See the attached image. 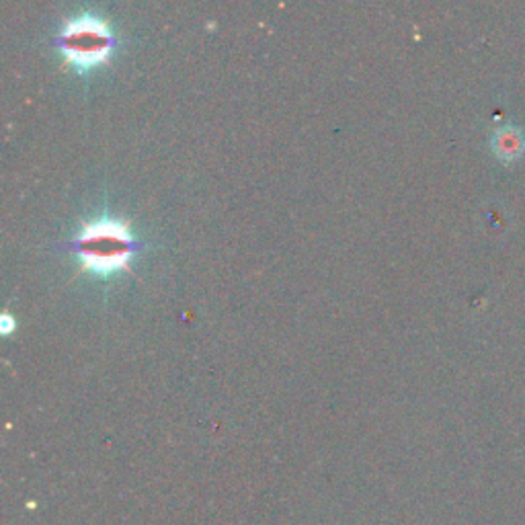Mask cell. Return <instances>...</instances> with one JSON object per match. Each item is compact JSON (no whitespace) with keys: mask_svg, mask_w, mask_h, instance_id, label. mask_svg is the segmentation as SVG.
I'll return each mask as SVG.
<instances>
[{"mask_svg":"<svg viewBox=\"0 0 525 525\" xmlns=\"http://www.w3.org/2000/svg\"><path fill=\"white\" fill-rule=\"evenodd\" d=\"M136 246L138 243L131 237L129 228L112 218L85 224L72 240V251L79 254L82 267L101 275L128 267Z\"/></svg>","mask_w":525,"mask_h":525,"instance_id":"1","label":"cell"},{"mask_svg":"<svg viewBox=\"0 0 525 525\" xmlns=\"http://www.w3.org/2000/svg\"><path fill=\"white\" fill-rule=\"evenodd\" d=\"M58 44L71 64L91 68L105 62L112 54L113 36L103 19L95 15H80L64 25Z\"/></svg>","mask_w":525,"mask_h":525,"instance_id":"2","label":"cell"},{"mask_svg":"<svg viewBox=\"0 0 525 525\" xmlns=\"http://www.w3.org/2000/svg\"><path fill=\"white\" fill-rule=\"evenodd\" d=\"M490 148H493V154L499 158L501 162L513 164L525 154V134L515 126L499 128L493 134Z\"/></svg>","mask_w":525,"mask_h":525,"instance_id":"3","label":"cell"},{"mask_svg":"<svg viewBox=\"0 0 525 525\" xmlns=\"http://www.w3.org/2000/svg\"><path fill=\"white\" fill-rule=\"evenodd\" d=\"M3 324H4V329H3L4 333H9L11 327H12V321H11V316H9V314H4V316H3Z\"/></svg>","mask_w":525,"mask_h":525,"instance_id":"4","label":"cell"}]
</instances>
